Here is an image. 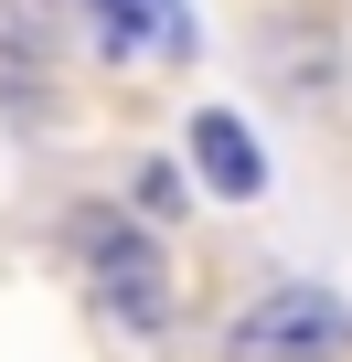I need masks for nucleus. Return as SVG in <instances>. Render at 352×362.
Instances as JSON below:
<instances>
[{"label":"nucleus","instance_id":"nucleus-1","mask_svg":"<svg viewBox=\"0 0 352 362\" xmlns=\"http://www.w3.org/2000/svg\"><path fill=\"white\" fill-rule=\"evenodd\" d=\"M214 362H352V298L320 277H278L214 330Z\"/></svg>","mask_w":352,"mask_h":362},{"label":"nucleus","instance_id":"nucleus-2","mask_svg":"<svg viewBox=\"0 0 352 362\" xmlns=\"http://www.w3.org/2000/svg\"><path fill=\"white\" fill-rule=\"evenodd\" d=\"M86 43L107 64H193L203 54L193 0H86Z\"/></svg>","mask_w":352,"mask_h":362},{"label":"nucleus","instance_id":"nucleus-3","mask_svg":"<svg viewBox=\"0 0 352 362\" xmlns=\"http://www.w3.org/2000/svg\"><path fill=\"white\" fill-rule=\"evenodd\" d=\"M193 181H203V192L214 203H256L267 192V149H256V128L235 117V107H193Z\"/></svg>","mask_w":352,"mask_h":362},{"label":"nucleus","instance_id":"nucleus-4","mask_svg":"<svg viewBox=\"0 0 352 362\" xmlns=\"http://www.w3.org/2000/svg\"><path fill=\"white\" fill-rule=\"evenodd\" d=\"M96 320L128 330V341H171V320H182V298H171V256H128V267H96Z\"/></svg>","mask_w":352,"mask_h":362},{"label":"nucleus","instance_id":"nucleus-5","mask_svg":"<svg viewBox=\"0 0 352 362\" xmlns=\"http://www.w3.org/2000/svg\"><path fill=\"white\" fill-rule=\"evenodd\" d=\"M75 0H0V64H54Z\"/></svg>","mask_w":352,"mask_h":362},{"label":"nucleus","instance_id":"nucleus-6","mask_svg":"<svg viewBox=\"0 0 352 362\" xmlns=\"http://www.w3.org/2000/svg\"><path fill=\"white\" fill-rule=\"evenodd\" d=\"M128 203L160 224V214H182V170H171V160H139V181H128Z\"/></svg>","mask_w":352,"mask_h":362}]
</instances>
